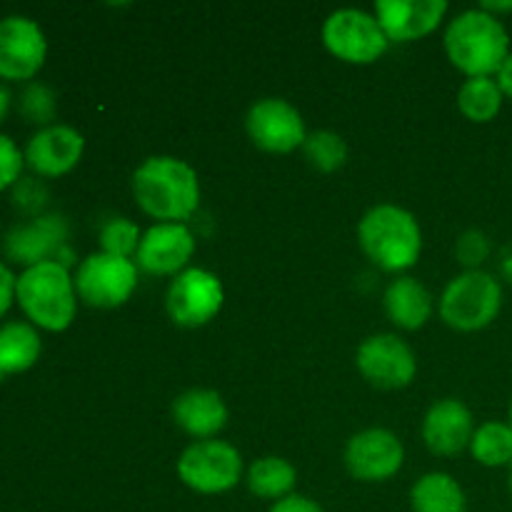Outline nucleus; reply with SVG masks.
Masks as SVG:
<instances>
[{
	"mask_svg": "<svg viewBox=\"0 0 512 512\" xmlns=\"http://www.w3.org/2000/svg\"><path fill=\"white\" fill-rule=\"evenodd\" d=\"M85 140L70 125H45L30 138L25 148V163L43 178H58L70 173L83 158Z\"/></svg>",
	"mask_w": 512,
	"mask_h": 512,
	"instance_id": "nucleus-16",
	"label": "nucleus"
},
{
	"mask_svg": "<svg viewBox=\"0 0 512 512\" xmlns=\"http://www.w3.org/2000/svg\"><path fill=\"white\" fill-rule=\"evenodd\" d=\"M508 425L512 428V400H510V410H508Z\"/></svg>",
	"mask_w": 512,
	"mask_h": 512,
	"instance_id": "nucleus-39",
	"label": "nucleus"
},
{
	"mask_svg": "<svg viewBox=\"0 0 512 512\" xmlns=\"http://www.w3.org/2000/svg\"><path fill=\"white\" fill-rule=\"evenodd\" d=\"M503 308V285L485 270H465L450 280L440 298V318L458 333L483 330Z\"/></svg>",
	"mask_w": 512,
	"mask_h": 512,
	"instance_id": "nucleus-5",
	"label": "nucleus"
},
{
	"mask_svg": "<svg viewBox=\"0 0 512 512\" xmlns=\"http://www.w3.org/2000/svg\"><path fill=\"white\" fill-rule=\"evenodd\" d=\"M245 130L260 150L278 155L303 148L308 138L303 115L288 100L280 98L258 100L245 115Z\"/></svg>",
	"mask_w": 512,
	"mask_h": 512,
	"instance_id": "nucleus-11",
	"label": "nucleus"
},
{
	"mask_svg": "<svg viewBox=\"0 0 512 512\" xmlns=\"http://www.w3.org/2000/svg\"><path fill=\"white\" fill-rule=\"evenodd\" d=\"M448 13L445 0H378L375 18L395 43H410L433 33Z\"/></svg>",
	"mask_w": 512,
	"mask_h": 512,
	"instance_id": "nucleus-15",
	"label": "nucleus"
},
{
	"mask_svg": "<svg viewBox=\"0 0 512 512\" xmlns=\"http://www.w3.org/2000/svg\"><path fill=\"white\" fill-rule=\"evenodd\" d=\"M385 313L398 328L418 330L433 315V298L418 278H395L385 290Z\"/></svg>",
	"mask_w": 512,
	"mask_h": 512,
	"instance_id": "nucleus-20",
	"label": "nucleus"
},
{
	"mask_svg": "<svg viewBox=\"0 0 512 512\" xmlns=\"http://www.w3.org/2000/svg\"><path fill=\"white\" fill-rule=\"evenodd\" d=\"M40 355V335L23 320H10L0 328V368L5 373H23L33 368Z\"/></svg>",
	"mask_w": 512,
	"mask_h": 512,
	"instance_id": "nucleus-22",
	"label": "nucleus"
},
{
	"mask_svg": "<svg viewBox=\"0 0 512 512\" xmlns=\"http://www.w3.org/2000/svg\"><path fill=\"white\" fill-rule=\"evenodd\" d=\"M75 293L90 308H118L138 288V265L128 258L93 253L75 270Z\"/></svg>",
	"mask_w": 512,
	"mask_h": 512,
	"instance_id": "nucleus-8",
	"label": "nucleus"
},
{
	"mask_svg": "<svg viewBox=\"0 0 512 512\" xmlns=\"http://www.w3.org/2000/svg\"><path fill=\"white\" fill-rule=\"evenodd\" d=\"M23 163H25V155L20 153L18 145H15L8 135H0V190L18 183Z\"/></svg>",
	"mask_w": 512,
	"mask_h": 512,
	"instance_id": "nucleus-30",
	"label": "nucleus"
},
{
	"mask_svg": "<svg viewBox=\"0 0 512 512\" xmlns=\"http://www.w3.org/2000/svg\"><path fill=\"white\" fill-rule=\"evenodd\" d=\"M480 8H483L485 13H490V15H495V18H498L500 13H510L512 3H483Z\"/></svg>",
	"mask_w": 512,
	"mask_h": 512,
	"instance_id": "nucleus-36",
	"label": "nucleus"
},
{
	"mask_svg": "<svg viewBox=\"0 0 512 512\" xmlns=\"http://www.w3.org/2000/svg\"><path fill=\"white\" fill-rule=\"evenodd\" d=\"M20 113L30 120V123H50L55 115V95L48 85L30 83L20 95Z\"/></svg>",
	"mask_w": 512,
	"mask_h": 512,
	"instance_id": "nucleus-28",
	"label": "nucleus"
},
{
	"mask_svg": "<svg viewBox=\"0 0 512 512\" xmlns=\"http://www.w3.org/2000/svg\"><path fill=\"white\" fill-rule=\"evenodd\" d=\"M5 375H8V373H5V370H3V368H0V380H3V378H5Z\"/></svg>",
	"mask_w": 512,
	"mask_h": 512,
	"instance_id": "nucleus-40",
	"label": "nucleus"
},
{
	"mask_svg": "<svg viewBox=\"0 0 512 512\" xmlns=\"http://www.w3.org/2000/svg\"><path fill=\"white\" fill-rule=\"evenodd\" d=\"M500 275H503L505 283L512 285V243L505 245L503 253H500Z\"/></svg>",
	"mask_w": 512,
	"mask_h": 512,
	"instance_id": "nucleus-35",
	"label": "nucleus"
},
{
	"mask_svg": "<svg viewBox=\"0 0 512 512\" xmlns=\"http://www.w3.org/2000/svg\"><path fill=\"white\" fill-rule=\"evenodd\" d=\"M413 512H468L465 490L453 475L428 473L410 490Z\"/></svg>",
	"mask_w": 512,
	"mask_h": 512,
	"instance_id": "nucleus-21",
	"label": "nucleus"
},
{
	"mask_svg": "<svg viewBox=\"0 0 512 512\" xmlns=\"http://www.w3.org/2000/svg\"><path fill=\"white\" fill-rule=\"evenodd\" d=\"M405 448L395 433L385 428H370L353 435L345 448V468L363 483H385L403 468Z\"/></svg>",
	"mask_w": 512,
	"mask_h": 512,
	"instance_id": "nucleus-12",
	"label": "nucleus"
},
{
	"mask_svg": "<svg viewBox=\"0 0 512 512\" xmlns=\"http://www.w3.org/2000/svg\"><path fill=\"white\" fill-rule=\"evenodd\" d=\"M305 160L313 165L320 173H335L338 168H343L345 160H348V145L340 138L338 133H330V130H318V133H310L303 143Z\"/></svg>",
	"mask_w": 512,
	"mask_h": 512,
	"instance_id": "nucleus-26",
	"label": "nucleus"
},
{
	"mask_svg": "<svg viewBox=\"0 0 512 512\" xmlns=\"http://www.w3.org/2000/svg\"><path fill=\"white\" fill-rule=\"evenodd\" d=\"M470 453L485 468L512 465V428L498 420L483 423L470 440Z\"/></svg>",
	"mask_w": 512,
	"mask_h": 512,
	"instance_id": "nucleus-25",
	"label": "nucleus"
},
{
	"mask_svg": "<svg viewBox=\"0 0 512 512\" xmlns=\"http://www.w3.org/2000/svg\"><path fill=\"white\" fill-rule=\"evenodd\" d=\"M65 238H68L65 220L60 215H43V218H35L33 223L10 230V235L5 238V253L15 263L30 268V265L58 258Z\"/></svg>",
	"mask_w": 512,
	"mask_h": 512,
	"instance_id": "nucleus-18",
	"label": "nucleus"
},
{
	"mask_svg": "<svg viewBox=\"0 0 512 512\" xmlns=\"http://www.w3.org/2000/svg\"><path fill=\"white\" fill-rule=\"evenodd\" d=\"M473 435V413L458 398L438 400L423 420V440L433 455L453 458L470 448Z\"/></svg>",
	"mask_w": 512,
	"mask_h": 512,
	"instance_id": "nucleus-17",
	"label": "nucleus"
},
{
	"mask_svg": "<svg viewBox=\"0 0 512 512\" xmlns=\"http://www.w3.org/2000/svg\"><path fill=\"white\" fill-rule=\"evenodd\" d=\"M495 80H498V85H500V90H503L505 98H512V53L505 58L503 68L498 70Z\"/></svg>",
	"mask_w": 512,
	"mask_h": 512,
	"instance_id": "nucleus-34",
	"label": "nucleus"
},
{
	"mask_svg": "<svg viewBox=\"0 0 512 512\" xmlns=\"http://www.w3.org/2000/svg\"><path fill=\"white\" fill-rule=\"evenodd\" d=\"M225 300L218 275L203 268H190L175 275L165 295V310L180 328H200L220 313Z\"/></svg>",
	"mask_w": 512,
	"mask_h": 512,
	"instance_id": "nucleus-9",
	"label": "nucleus"
},
{
	"mask_svg": "<svg viewBox=\"0 0 512 512\" xmlns=\"http://www.w3.org/2000/svg\"><path fill=\"white\" fill-rule=\"evenodd\" d=\"M295 483H298V470L285 458H260L250 465L248 470V488L250 493L263 500H278L293 495Z\"/></svg>",
	"mask_w": 512,
	"mask_h": 512,
	"instance_id": "nucleus-23",
	"label": "nucleus"
},
{
	"mask_svg": "<svg viewBox=\"0 0 512 512\" xmlns=\"http://www.w3.org/2000/svg\"><path fill=\"white\" fill-rule=\"evenodd\" d=\"M323 43L328 53L343 63L370 65L383 58L390 40L375 15L355 8H343L330 13L325 20Z\"/></svg>",
	"mask_w": 512,
	"mask_h": 512,
	"instance_id": "nucleus-7",
	"label": "nucleus"
},
{
	"mask_svg": "<svg viewBox=\"0 0 512 512\" xmlns=\"http://www.w3.org/2000/svg\"><path fill=\"white\" fill-rule=\"evenodd\" d=\"M173 420L183 433L213 440L228 425V408L215 390L195 388L175 398Z\"/></svg>",
	"mask_w": 512,
	"mask_h": 512,
	"instance_id": "nucleus-19",
	"label": "nucleus"
},
{
	"mask_svg": "<svg viewBox=\"0 0 512 512\" xmlns=\"http://www.w3.org/2000/svg\"><path fill=\"white\" fill-rule=\"evenodd\" d=\"M15 275L10 273L8 265L0 260V315H5V310L10 308V303H13L15 298Z\"/></svg>",
	"mask_w": 512,
	"mask_h": 512,
	"instance_id": "nucleus-33",
	"label": "nucleus"
},
{
	"mask_svg": "<svg viewBox=\"0 0 512 512\" xmlns=\"http://www.w3.org/2000/svg\"><path fill=\"white\" fill-rule=\"evenodd\" d=\"M15 298L38 328L60 333L70 328L78 308V293L68 268L55 260L30 265L15 280Z\"/></svg>",
	"mask_w": 512,
	"mask_h": 512,
	"instance_id": "nucleus-4",
	"label": "nucleus"
},
{
	"mask_svg": "<svg viewBox=\"0 0 512 512\" xmlns=\"http://www.w3.org/2000/svg\"><path fill=\"white\" fill-rule=\"evenodd\" d=\"M490 238L483 230H465L455 243V258L465 270H480V265L490 258Z\"/></svg>",
	"mask_w": 512,
	"mask_h": 512,
	"instance_id": "nucleus-29",
	"label": "nucleus"
},
{
	"mask_svg": "<svg viewBox=\"0 0 512 512\" xmlns=\"http://www.w3.org/2000/svg\"><path fill=\"white\" fill-rule=\"evenodd\" d=\"M360 375L370 385L383 390H400L413 383L418 373V360L413 348L393 333L370 335L363 340L355 355Z\"/></svg>",
	"mask_w": 512,
	"mask_h": 512,
	"instance_id": "nucleus-10",
	"label": "nucleus"
},
{
	"mask_svg": "<svg viewBox=\"0 0 512 512\" xmlns=\"http://www.w3.org/2000/svg\"><path fill=\"white\" fill-rule=\"evenodd\" d=\"M48 40L35 20L8 15L0 20V78L28 80L43 68Z\"/></svg>",
	"mask_w": 512,
	"mask_h": 512,
	"instance_id": "nucleus-13",
	"label": "nucleus"
},
{
	"mask_svg": "<svg viewBox=\"0 0 512 512\" xmlns=\"http://www.w3.org/2000/svg\"><path fill=\"white\" fill-rule=\"evenodd\" d=\"M445 53L468 78H493L510 55V35L503 20L483 8L465 10L445 30Z\"/></svg>",
	"mask_w": 512,
	"mask_h": 512,
	"instance_id": "nucleus-2",
	"label": "nucleus"
},
{
	"mask_svg": "<svg viewBox=\"0 0 512 512\" xmlns=\"http://www.w3.org/2000/svg\"><path fill=\"white\" fill-rule=\"evenodd\" d=\"M363 253L385 273H400L418 263L423 233L413 213L398 205H378L368 210L358 225Z\"/></svg>",
	"mask_w": 512,
	"mask_h": 512,
	"instance_id": "nucleus-3",
	"label": "nucleus"
},
{
	"mask_svg": "<svg viewBox=\"0 0 512 512\" xmlns=\"http://www.w3.org/2000/svg\"><path fill=\"white\" fill-rule=\"evenodd\" d=\"M140 230L133 220L128 218H113L100 228V245H103V253L118 255V258H128L138 253L140 245Z\"/></svg>",
	"mask_w": 512,
	"mask_h": 512,
	"instance_id": "nucleus-27",
	"label": "nucleus"
},
{
	"mask_svg": "<svg viewBox=\"0 0 512 512\" xmlns=\"http://www.w3.org/2000/svg\"><path fill=\"white\" fill-rule=\"evenodd\" d=\"M195 253V235L183 223H158L140 238L135 263L148 275H180Z\"/></svg>",
	"mask_w": 512,
	"mask_h": 512,
	"instance_id": "nucleus-14",
	"label": "nucleus"
},
{
	"mask_svg": "<svg viewBox=\"0 0 512 512\" xmlns=\"http://www.w3.org/2000/svg\"><path fill=\"white\" fill-rule=\"evenodd\" d=\"M8 108H10V90L5 88V85H0V123H3Z\"/></svg>",
	"mask_w": 512,
	"mask_h": 512,
	"instance_id": "nucleus-37",
	"label": "nucleus"
},
{
	"mask_svg": "<svg viewBox=\"0 0 512 512\" xmlns=\"http://www.w3.org/2000/svg\"><path fill=\"white\" fill-rule=\"evenodd\" d=\"M133 198L150 218L183 223L200 205L198 173L185 160L155 155L133 173Z\"/></svg>",
	"mask_w": 512,
	"mask_h": 512,
	"instance_id": "nucleus-1",
	"label": "nucleus"
},
{
	"mask_svg": "<svg viewBox=\"0 0 512 512\" xmlns=\"http://www.w3.org/2000/svg\"><path fill=\"white\" fill-rule=\"evenodd\" d=\"M503 100L495 78H468L458 93V108L473 123H490L503 110Z\"/></svg>",
	"mask_w": 512,
	"mask_h": 512,
	"instance_id": "nucleus-24",
	"label": "nucleus"
},
{
	"mask_svg": "<svg viewBox=\"0 0 512 512\" xmlns=\"http://www.w3.org/2000/svg\"><path fill=\"white\" fill-rule=\"evenodd\" d=\"M13 198H15V205H20L23 210H40L45 205L48 193H45V188L35 178H25L18 183Z\"/></svg>",
	"mask_w": 512,
	"mask_h": 512,
	"instance_id": "nucleus-31",
	"label": "nucleus"
},
{
	"mask_svg": "<svg viewBox=\"0 0 512 512\" xmlns=\"http://www.w3.org/2000/svg\"><path fill=\"white\" fill-rule=\"evenodd\" d=\"M178 478L193 493H228L243 478V458L233 445L223 440H198L180 455Z\"/></svg>",
	"mask_w": 512,
	"mask_h": 512,
	"instance_id": "nucleus-6",
	"label": "nucleus"
},
{
	"mask_svg": "<svg viewBox=\"0 0 512 512\" xmlns=\"http://www.w3.org/2000/svg\"><path fill=\"white\" fill-rule=\"evenodd\" d=\"M508 488H510V498H512V465H510V478H508Z\"/></svg>",
	"mask_w": 512,
	"mask_h": 512,
	"instance_id": "nucleus-38",
	"label": "nucleus"
},
{
	"mask_svg": "<svg viewBox=\"0 0 512 512\" xmlns=\"http://www.w3.org/2000/svg\"><path fill=\"white\" fill-rule=\"evenodd\" d=\"M270 512H323V508L313 498H308V495L293 493L270 505Z\"/></svg>",
	"mask_w": 512,
	"mask_h": 512,
	"instance_id": "nucleus-32",
	"label": "nucleus"
}]
</instances>
